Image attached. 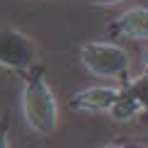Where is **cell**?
<instances>
[{
	"label": "cell",
	"instance_id": "11",
	"mask_svg": "<svg viewBox=\"0 0 148 148\" xmlns=\"http://www.w3.org/2000/svg\"><path fill=\"white\" fill-rule=\"evenodd\" d=\"M100 148H126V143H104Z\"/></svg>",
	"mask_w": 148,
	"mask_h": 148
},
{
	"label": "cell",
	"instance_id": "6",
	"mask_svg": "<svg viewBox=\"0 0 148 148\" xmlns=\"http://www.w3.org/2000/svg\"><path fill=\"white\" fill-rule=\"evenodd\" d=\"M138 114H143V107H141V102H138L134 95H129L124 88H121V95L116 97V102L112 104V109H109V116H112L114 121H119V124H126V121L136 119Z\"/></svg>",
	"mask_w": 148,
	"mask_h": 148
},
{
	"label": "cell",
	"instance_id": "12",
	"mask_svg": "<svg viewBox=\"0 0 148 148\" xmlns=\"http://www.w3.org/2000/svg\"><path fill=\"white\" fill-rule=\"evenodd\" d=\"M126 148H146V146H141V143H126Z\"/></svg>",
	"mask_w": 148,
	"mask_h": 148
},
{
	"label": "cell",
	"instance_id": "1",
	"mask_svg": "<svg viewBox=\"0 0 148 148\" xmlns=\"http://www.w3.org/2000/svg\"><path fill=\"white\" fill-rule=\"evenodd\" d=\"M22 116L27 126L39 136H49L58 126V102L44 80L41 66L27 71L22 85Z\"/></svg>",
	"mask_w": 148,
	"mask_h": 148
},
{
	"label": "cell",
	"instance_id": "4",
	"mask_svg": "<svg viewBox=\"0 0 148 148\" xmlns=\"http://www.w3.org/2000/svg\"><path fill=\"white\" fill-rule=\"evenodd\" d=\"M121 95V88L114 85H95V88L80 90L71 97V107L78 112H107L112 109V104L116 102V97Z\"/></svg>",
	"mask_w": 148,
	"mask_h": 148
},
{
	"label": "cell",
	"instance_id": "2",
	"mask_svg": "<svg viewBox=\"0 0 148 148\" xmlns=\"http://www.w3.org/2000/svg\"><path fill=\"white\" fill-rule=\"evenodd\" d=\"M80 63L102 80H126L129 75V53L109 41H88L80 49Z\"/></svg>",
	"mask_w": 148,
	"mask_h": 148
},
{
	"label": "cell",
	"instance_id": "8",
	"mask_svg": "<svg viewBox=\"0 0 148 148\" xmlns=\"http://www.w3.org/2000/svg\"><path fill=\"white\" fill-rule=\"evenodd\" d=\"M0 148H10V143H8V131H5V126H0Z\"/></svg>",
	"mask_w": 148,
	"mask_h": 148
},
{
	"label": "cell",
	"instance_id": "9",
	"mask_svg": "<svg viewBox=\"0 0 148 148\" xmlns=\"http://www.w3.org/2000/svg\"><path fill=\"white\" fill-rule=\"evenodd\" d=\"M92 5H114V3H124V0H90Z\"/></svg>",
	"mask_w": 148,
	"mask_h": 148
},
{
	"label": "cell",
	"instance_id": "10",
	"mask_svg": "<svg viewBox=\"0 0 148 148\" xmlns=\"http://www.w3.org/2000/svg\"><path fill=\"white\" fill-rule=\"evenodd\" d=\"M141 66H143V71L148 73V49H146L143 53H141Z\"/></svg>",
	"mask_w": 148,
	"mask_h": 148
},
{
	"label": "cell",
	"instance_id": "5",
	"mask_svg": "<svg viewBox=\"0 0 148 148\" xmlns=\"http://www.w3.org/2000/svg\"><path fill=\"white\" fill-rule=\"evenodd\" d=\"M109 32L124 39H148V8H131L112 20Z\"/></svg>",
	"mask_w": 148,
	"mask_h": 148
},
{
	"label": "cell",
	"instance_id": "3",
	"mask_svg": "<svg viewBox=\"0 0 148 148\" xmlns=\"http://www.w3.org/2000/svg\"><path fill=\"white\" fill-rule=\"evenodd\" d=\"M36 46L24 32L15 27H0V66L24 71L34 68Z\"/></svg>",
	"mask_w": 148,
	"mask_h": 148
},
{
	"label": "cell",
	"instance_id": "7",
	"mask_svg": "<svg viewBox=\"0 0 148 148\" xmlns=\"http://www.w3.org/2000/svg\"><path fill=\"white\" fill-rule=\"evenodd\" d=\"M124 90L129 92V95H134V97L141 102L143 112H148V73H146V71L141 73V75H136V78L129 80V83L124 85Z\"/></svg>",
	"mask_w": 148,
	"mask_h": 148
}]
</instances>
